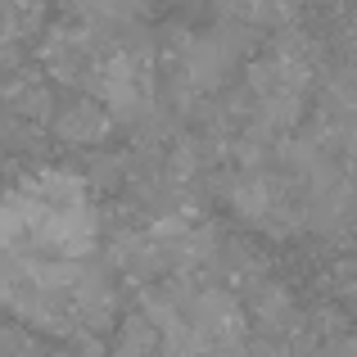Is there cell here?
<instances>
[{
	"mask_svg": "<svg viewBox=\"0 0 357 357\" xmlns=\"http://www.w3.org/2000/svg\"><path fill=\"white\" fill-rule=\"evenodd\" d=\"M100 127H105V114H100V105H82V109H73V114L59 122V131H73L77 140H96Z\"/></svg>",
	"mask_w": 357,
	"mask_h": 357,
	"instance_id": "cell-1",
	"label": "cell"
}]
</instances>
